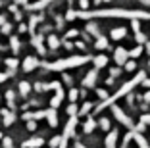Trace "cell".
<instances>
[{
	"instance_id": "1",
	"label": "cell",
	"mask_w": 150,
	"mask_h": 148,
	"mask_svg": "<svg viewBox=\"0 0 150 148\" xmlns=\"http://www.w3.org/2000/svg\"><path fill=\"white\" fill-rule=\"evenodd\" d=\"M87 58H71V60H66V62H60V64H54V65H48L52 69H64V67H73V65H79Z\"/></svg>"
},
{
	"instance_id": "2",
	"label": "cell",
	"mask_w": 150,
	"mask_h": 148,
	"mask_svg": "<svg viewBox=\"0 0 150 148\" xmlns=\"http://www.w3.org/2000/svg\"><path fill=\"white\" fill-rule=\"evenodd\" d=\"M125 58H127V52L121 50V48H117V50H115V62H117V64H123Z\"/></svg>"
},
{
	"instance_id": "3",
	"label": "cell",
	"mask_w": 150,
	"mask_h": 148,
	"mask_svg": "<svg viewBox=\"0 0 150 148\" xmlns=\"http://www.w3.org/2000/svg\"><path fill=\"white\" fill-rule=\"evenodd\" d=\"M35 65H37V60H35V58H27V60H25V69H33Z\"/></svg>"
},
{
	"instance_id": "4",
	"label": "cell",
	"mask_w": 150,
	"mask_h": 148,
	"mask_svg": "<svg viewBox=\"0 0 150 148\" xmlns=\"http://www.w3.org/2000/svg\"><path fill=\"white\" fill-rule=\"evenodd\" d=\"M112 37H114V39H121V37H125V29H123V27H121V29H114Z\"/></svg>"
},
{
	"instance_id": "5",
	"label": "cell",
	"mask_w": 150,
	"mask_h": 148,
	"mask_svg": "<svg viewBox=\"0 0 150 148\" xmlns=\"http://www.w3.org/2000/svg\"><path fill=\"white\" fill-rule=\"evenodd\" d=\"M104 64H106V58H104V56H98L96 58V65H98V67H102Z\"/></svg>"
},
{
	"instance_id": "6",
	"label": "cell",
	"mask_w": 150,
	"mask_h": 148,
	"mask_svg": "<svg viewBox=\"0 0 150 148\" xmlns=\"http://www.w3.org/2000/svg\"><path fill=\"white\" fill-rule=\"evenodd\" d=\"M96 46H98V48H106V46H108V40L100 39V40H98V44H96Z\"/></svg>"
},
{
	"instance_id": "7",
	"label": "cell",
	"mask_w": 150,
	"mask_h": 148,
	"mask_svg": "<svg viewBox=\"0 0 150 148\" xmlns=\"http://www.w3.org/2000/svg\"><path fill=\"white\" fill-rule=\"evenodd\" d=\"M50 44H52V46H58V40H56V37H50Z\"/></svg>"
},
{
	"instance_id": "8",
	"label": "cell",
	"mask_w": 150,
	"mask_h": 148,
	"mask_svg": "<svg viewBox=\"0 0 150 148\" xmlns=\"http://www.w3.org/2000/svg\"><path fill=\"white\" fill-rule=\"evenodd\" d=\"M142 2H144V4H150V0H142Z\"/></svg>"
}]
</instances>
